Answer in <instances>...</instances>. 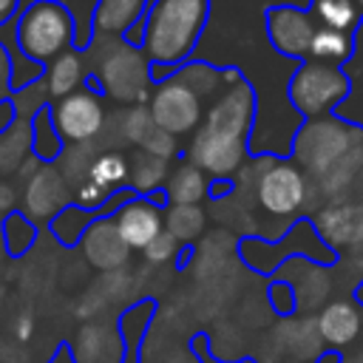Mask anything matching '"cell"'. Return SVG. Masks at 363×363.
<instances>
[{
	"mask_svg": "<svg viewBox=\"0 0 363 363\" xmlns=\"http://www.w3.org/2000/svg\"><path fill=\"white\" fill-rule=\"evenodd\" d=\"M252 125V91L241 82L224 88L207 108L193 133L187 159L210 176H233L247 159V133Z\"/></svg>",
	"mask_w": 363,
	"mask_h": 363,
	"instance_id": "cell-1",
	"label": "cell"
},
{
	"mask_svg": "<svg viewBox=\"0 0 363 363\" xmlns=\"http://www.w3.org/2000/svg\"><path fill=\"white\" fill-rule=\"evenodd\" d=\"M207 20V0H150L145 11L142 51L159 68L190 57Z\"/></svg>",
	"mask_w": 363,
	"mask_h": 363,
	"instance_id": "cell-2",
	"label": "cell"
},
{
	"mask_svg": "<svg viewBox=\"0 0 363 363\" xmlns=\"http://www.w3.org/2000/svg\"><path fill=\"white\" fill-rule=\"evenodd\" d=\"M14 20H17V45L23 57H28L43 68L60 54L74 48L77 40L74 14L60 0H28V6L14 14Z\"/></svg>",
	"mask_w": 363,
	"mask_h": 363,
	"instance_id": "cell-3",
	"label": "cell"
},
{
	"mask_svg": "<svg viewBox=\"0 0 363 363\" xmlns=\"http://www.w3.org/2000/svg\"><path fill=\"white\" fill-rule=\"evenodd\" d=\"M357 147H363V130L323 116V119H309L301 133L295 136V164L306 173H312L315 179L326 176L332 167H337L349 153H354Z\"/></svg>",
	"mask_w": 363,
	"mask_h": 363,
	"instance_id": "cell-4",
	"label": "cell"
},
{
	"mask_svg": "<svg viewBox=\"0 0 363 363\" xmlns=\"http://www.w3.org/2000/svg\"><path fill=\"white\" fill-rule=\"evenodd\" d=\"M349 91H352L349 77L337 65H323V62H306L289 79V99L309 119L329 116V111L340 105L349 96Z\"/></svg>",
	"mask_w": 363,
	"mask_h": 363,
	"instance_id": "cell-5",
	"label": "cell"
},
{
	"mask_svg": "<svg viewBox=\"0 0 363 363\" xmlns=\"http://www.w3.org/2000/svg\"><path fill=\"white\" fill-rule=\"evenodd\" d=\"M96 79H99V91H105L119 102L145 99L150 82L145 51H139L125 40H113V45L96 62Z\"/></svg>",
	"mask_w": 363,
	"mask_h": 363,
	"instance_id": "cell-6",
	"label": "cell"
},
{
	"mask_svg": "<svg viewBox=\"0 0 363 363\" xmlns=\"http://www.w3.org/2000/svg\"><path fill=\"white\" fill-rule=\"evenodd\" d=\"M255 196L258 204L269 213V216H295L298 210L306 207L312 187H309V176L286 159H264L261 170H258V182H255Z\"/></svg>",
	"mask_w": 363,
	"mask_h": 363,
	"instance_id": "cell-7",
	"label": "cell"
},
{
	"mask_svg": "<svg viewBox=\"0 0 363 363\" xmlns=\"http://www.w3.org/2000/svg\"><path fill=\"white\" fill-rule=\"evenodd\" d=\"M201 105H204V99L179 74H173V77H164L159 82V88L150 94L147 111L164 133L184 136V133H196V128L201 125V119H204Z\"/></svg>",
	"mask_w": 363,
	"mask_h": 363,
	"instance_id": "cell-8",
	"label": "cell"
},
{
	"mask_svg": "<svg viewBox=\"0 0 363 363\" xmlns=\"http://www.w3.org/2000/svg\"><path fill=\"white\" fill-rule=\"evenodd\" d=\"M51 119L65 145L91 142L105 125V108H102L99 91H91L88 85H82L74 94L57 99L51 105Z\"/></svg>",
	"mask_w": 363,
	"mask_h": 363,
	"instance_id": "cell-9",
	"label": "cell"
},
{
	"mask_svg": "<svg viewBox=\"0 0 363 363\" xmlns=\"http://www.w3.org/2000/svg\"><path fill=\"white\" fill-rule=\"evenodd\" d=\"M267 31H269L272 45L281 54L309 57V45L318 31V23L306 11H298L292 6H275L267 11Z\"/></svg>",
	"mask_w": 363,
	"mask_h": 363,
	"instance_id": "cell-10",
	"label": "cell"
},
{
	"mask_svg": "<svg viewBox=\"0 0 363 363\" xmlns=\"http://www.w3.org/2000/svg\"><path fill=\"white\" fill-rule=\"evenodd\" d=\"M113 224L130 250H145L164 230V216L159 213V204H153V199L130 196L116 207Z\"/></svg>",
	"mask_w": 363,
	"mask_h": 363,
	"instance_id": "cell-11",
	"label": "cell"
},
{
	"mask_svg": "<svg viewBox=\"0 0 363 363\" xmlns=\"http://www.w3.org/2000/svg\"><path fill=\"white\" fill-rule=\"evenodd\" d=\"M77 363H122L128 343L122 329L111 320H85L71 343Z\"/></svg>",
	"mask_w": 363,
	"mask_h": 363,
	"instance_id": "cell-12",
	"label": "cell"
},
{
	"mask_svg": "<svg viewBox=\"0 0 363 363\" xmlns=\"http://www.w3.org/2000/svg\"><path fill=\"white\" fill-rule=\"evenodd\" d=\"M272 340L284 360L292 363H315L323 354V337L318 332V318H284L272 326Z\"/></svg>",
	"mask_w": 363,
	"mask_h": 363,
	"instance_id": "cell-13",
	"label": "cell"
},
{
	"mask_svg": "<svg viewBox=\"0 0 363 363\" xmlns=\"http://www.w3.org/2000/svg\"><path fill=\"white\" fill-rule=\"evenodd\" d=\"M79 247H82V255L88 258V264L102 269V272L122 269L128 255H130V247L122 241V235H119V230L113 224V216L94 218L91 227L85 230Z\"/></svg>",
	"mask_w": 363,
	"mask_h": 363,
	"instance_id": "cell-14",
	"label": "cell"
},
{
	"mask_svg": "<svg viewBox=\"0 0 363 363\" xmlns=\"http://www.w3.org/2000/svg\"><path fill=\"white\" fill-rule=\"evenodd\" d=\"M71 190H68V182L60 170H51L48 164L43 170H37L31 179H28V187H26V199H23V213L37 224V221H51L60 210H65L71 201Z\"/></svg>",
	"mask_w": 363,
	"mask_h": 363,
	"instance_id": "cell-15",
	"label": "cell"
},
{
	"mask_svg": "<svg viewBox=\"0 0 363 363\" xmlns=\"http://www.w3.org/2000/svg\"><path fill=\"white\" fill-rule=\"evenodd\" d=\"M318 332H320L323 343H329L335 349L354 343L363 332L360 309L352 301H329L318 315Z\"/></svg>",
	"mask_w": 363,
	"mask_h": 363,
	"instance_id": "cell-16",
	"label": "cell"
},
{
	"mask_svg": "<svg viewBox=\"0 0 363 363\" xmlns=\"http://www.w3.org/2000/svg\"><path fill=\"white\" fill-rule=\"evenodd\" d=\"M357 218H360V204H349V201L326 204L315 216V230L326 247L343 250V247H352V241H354Z\"/></svg>",
	"mask_w": 363,
	"mask_h": 363,
	"instance_id": "cell-17",
	"label": "cell"
},
{
	"mask_svg": "<svg viewBox=\"0 0 363 363\" xmlns=\"http://www.w3.org/2000/svg\"><path fill=\"white\" fill-rule=\"evenodd\" d=\"M28 125H31V133H28V150H31V156L37 162H43V164H54L57 159H62L65 142L57 133V125L51 119V105L48 102L31 113Z\"/></svg>",
	"mask_w": 363,
	"mask_h": 363,
	"instance_id": "cell-18",
	"label": "cell"
},
{
	"mask_svg": "<svg viewBox=\"0 0 363 363\" xmlns=\"http://www.w3.org/2000/svg\"><path fill=\"white\" fill-rule=\"evenodd\" d=\"M150 0H99L94 14V31L96 34H128L130 26L147 11Z\"/></svg>",
	"mask_w": 363,
	"mask_h": 363,
	"instance_id": "cell-19",
	"label": "cell"
},
{
	"mask_svg": "<svg viewBox=\"0 0 363 363\" xmlns=\"http://www.w3.org/2000/svg\"><path fill=\"white\" fill-rule=\"evenodd\" d=\"M82 79H85V65H82V57H79L77 48L51 60L45 65V74H43L45 94L54 96V99H62V96L74 94L77 88H82Z\"/></svg>",
	"mask_w": 363,
	"mask_h": 363,
	"instance_id": "cell-20",
	"label": "cell"
},
{
	"mask_svg": "<svg viewBox=\"0 0 363 363\" xmlns=\"http://www.w3.org/2000/svg\"><path fill=\"white\" fill-rule=\"evenodd\" d=\"M207 190H210V182H207L204 170H199L190 162L179 164L164 182V196L170 204H199Z\"/></svg>",
	"mask_w": 363,
	"mask_h": 363,
	"instance_id": "cell-21",
	"label": "cell"
},
{
	"mask_svg": "<svg viewBox=\"0 0 363 363\" xmlns=\"http://www.w3.org/2000/svg\"><path fill=\"white\" fill-rule=\"evenodd\" d=\"M301 275L292 284L295 289V298H298V309H318V306H326V298H329V289H332V278L326 269L315 267V264H303V261H295Z\"/></svg>",
	"mask_w": 363,
	"mask_h": 363,
	"instance_id": "cell-22",
	"label": "cell"
},
{
	"mask_svg": "<svg viewBox=\"0 0 363 363\" xmlns=\"http://www.w3.org/2000/svg\"><path fill=\"white\" fill-rule=\"evenodd\" d=\"M128 176H130V162L119 150H108V153L94 156L91 170H88V182L102 187L108 196L125 190L128 187Z\"/></svg>",
	"mask_w": 363,
	"mask_h": 363,
	"instance_id": "cell-23",
	"label": "cell"
},
{
	"mask_svg": "<svg viewBox=\"0 0 363 363\" xmlns=\"http://www.w3.org/2000/svg\"><path fill=\"white\" fill-rule=\"evenodd\" d=\"M0 235H3V250L11 258H20L31 250V244L37 241V224L23 213V210H11L9 216H3L0 221Z\"/></svg>",
	"mask_w": 363,
	"mask_h": 363,
	"instance_id": "cell-24",
	"label": "cell"
},
{
	"mask_svg": "<svg viewBox=\"0 0 363 363\" xmlns=\"http://www.w3.org/2000/svg\"><path fill=\"white\" fill-rule=\"evenodd\" d=\"M352 37L349 31H335V28H318L309 45V57L312 62H323V65H340L352 57Z\"/></svg>",
	"mask_w": 363,
	"mask_h": 363,
	"instance_id": "cell-25",
	"label": "cell"
},
{
	"mask_svg": "<svg viewBox=\"0 0 363 363\" xmlns=\"http://www.w3.org/2000/svg\"><path fill=\"white\" fill-rule=\"evenodd\" d=\"M360 6L354 0H312V20L318 28L352 31L357 26Z\"/></svg>",
	"mask_w": 363,
	"mask_h": 363,
	"instance_id": "cell-26",
	"label": "cell"
},
{
	"mask_svg": "<svg viewBox=\"0 0 363 363\" xmlns=\"http://www.w3.org/2000/svg\"><path fill=\"white\" fill-rule=\"evenodd\" d=\"M94 218H99V216L91 213V210H82V207H77V204H68L65 210H60V213L48 221V230H51V235H54L60 244L71 247V244H79V241H82V235H85V230L91 227Z\"/></svg>",
	"mask_w": 363,
	"mask_h": 363,
	"instance_id": "cell-27",
	"label": "cell"
},
{
	"mask_svg": "<svg viewBox=\"0 0 363 363\" xmlns=\"http://www.w3.org/2000/svg\"><path fill=\"white\" fill-rule=\"evenodd\" d=\"M164 230L182 244L196 241L204 230V210L199 204H170L164 213Z\"/></svg>",
	"mask_w": 363,
	"mask_h": 363,
	"instance_id": "cell-28",
	"label": "cell"
},
{
	"mask_svg": "<svg viewBox=\"0 0 363 363\" xmlns=\"http://www.w3.org/2000/svg\"><path fill=\"white\" fill-rule=\"evenodd\" d=\"M162 182H167V159H159L153 153H145L139 150L130 162V176H128V184L139 193H150L156 190Z\"/></svg>",
	"mask_w": 363,
	"mask_h": 363,
	"instance_id": "cell-29",
	"label": "cell"
},
{
	"mask_svg": "<svg viewBox=\"0 0 363 363\" xmlns=\"http://www.w3.org/2000/svg\"><path fill=\"white\" fill-rule=\"evenodd\" d=\"M201 99H210L216 91H218V85H221V71H216L213 65H204V62H196V65H187V68H182V71H176Z\"/></svg>",
	"mask_w": 363,
	"mask_h": 363,
	"instance_id": "cell-30",
	"label": "cell"
},
{
	"mask_svg": "<svg viewBox=\"0 0 363 363\" xmlns=\"http://www.w3.org/2000/svg\"><path fill=\"white\" fill-rule=\"evenodd\" d=\"M176 250H179V241H176L167 230H162L142 252H145V258H147L150 264H167V261L176 255Z\"/></svg>",
	"mask_w": 363,
	"mask_h": 363,
	"instance_id": "cell-31",
	"label": "cell"
},
{
	"mask_svg": "<svg viewBox=\"0 0 363 363\" xmlns=\"http://www.w3.org/2000/svg\"><path fill=\"white\" fill-rule=\"evenodd\" d=\"M213 352H216V357H221V360H235V357L244 354V337L238 335L235 326L230 329V337H227L224 329L218 326V332H216V337H213Z\"/></svg>",
	"mask_w": 363,
	"mask_h": 363,
	"instance_id": "cell-32",
	"label": "cell"
},
{
	"mask_svg": "<svg viewBox=\"0 0 363 363\" xmlns=\"http://www.w3.org/2000/svg\"><path fill=\"white\" fill-rule=\"evenodd\" d=\"M267 295H269L272 309L281 312V315H289L292 309H298V298H295V289H292L289 281H272Z\"/></svg>",
	"mask_w": 363,
	"mask_h": 363,
	"instance_id": "cell-33",
	"label": "cell"
},
{
	"mask_svg": "<svg viewBox=\"0 0 363 363\" xmlns=\"http://www.w3.org/2000/svg\"><path fill=\"white\" fill-rule=\"evenodd\" d=\"M0 363H31V352L17 337H0Z\"/></svg>",
	"mask_w": 363,
	"mask_h": 363,
	"instance_id": "cell-34",
	"label": "cell"
},
{
	"mask_svg": "<svg viewBox=\"0 0 363 363\" xmlns=\"http://www.w3.org/2000/svg\"><path fill=\"white\" fill-rule=\"evenodd\" d=\"M17 113H20V105L14 96H3L0 99V136L9 133L14 125H17Z\"/></svg>",
	"mask_w": 363,
	"mask_h": 363,
	"instance_id": "cell-35",
	"label": "cell"
},
{
	"mask_svg": "<svg viewBox=\"0 0 363 363\" xmlns=\"http://www.w3.org/2000/svg\"><path fill=\"white\" fill-rule=\"evenodd\" d=\"M17 9H20V0H0V23L11 20L17 14Z\"/></svg>",
	"mask_w": 363,
	"mask_h": 363,
	"instance_id": "cell-36",
	"label": "cell"
},
{
	"mask_svg": "<svg viewBox=\"0 0 363 363\" xmlns=\"http://www.w3.org/2000/svg\"><path fill=\"white\" fill-rule=\"evenodd\" d=\"M167 363H196V357H193L190 352H184V349H179V352H173V354L167 357Z\"/></svg>",
	"mask_w": 363,
	"mask_h": 363,
	"instance_id": "cell-37",
	"label": "cell"
},
{
	"mask_svg": "<svg viewBox=\"0 0 363 363\" xmlns=\"http://www.w3.org/2000/svg\"><path fill=\"white\" fill-rule=\"evenodd\" d=\"M340 360H343V357H340V352H323L315 363H340Z\"/></svg>",
	"mask_w": 363,
	"mask_h": 363,
	"instance_id": "cell-38",
	"label": "cell"
},
{
	"mask_svg": "<svg viewBox=\"0 0 363 363\" xmlns=\"http://www.w3.org/2000/svg\"><path fill=\"white\" fill-rule=\"evenodd\" d=\"M340 363H363V349H360V352H349V354H343Z\"/></svg>",
	"mask_w": 363,
	"mask_h": 363,
	"instance_id": "cell-39",
	"label": "cell"
},
{
	"mask_svg": "<svg viewBox=\"0 0 363 363\" xmlns=\"http://www.w3.org/2000/svg\"><path fill=\"white\" fill-rule=\"evenodd\" d=\"M354 298H357V301H360V303H363V284H360V286H357V289H354Z\"/></svg>",
	"mask_w": 363,
	"mask_h": 363,
	"instance_id": "cell-40",
	"label": "cell"
},
{
	"mask_svg": "<svg viewBox=\"0 0 363 363\" xmlns=\"http://www.w3.org/2000/svg\"><path fill=\"white\" fill-rule=\"evenodd\" d=\"M3 164H6V153H3V145H0V170H3Z\"/></svg>",
	"mask_w": 363,
	"mask_h": 363,
	"instance_id": "cell-41",
	"label": "cell"
},
{
	"mask_svg": "<svg viewBox=\"0 0 363 363\" xmlns=\"http://www.w3.org/2000/svg\"><path fill=\"white\" fill-rule=\"evenodd\" d=\"M354 3H357V6H360V9H363V0H354Z\"/></svg>",
	"mask_w": 363,
	"mask_h": 363,
	"instance_id": "cell-42",
	"label": "cell"
}]
</instances>
